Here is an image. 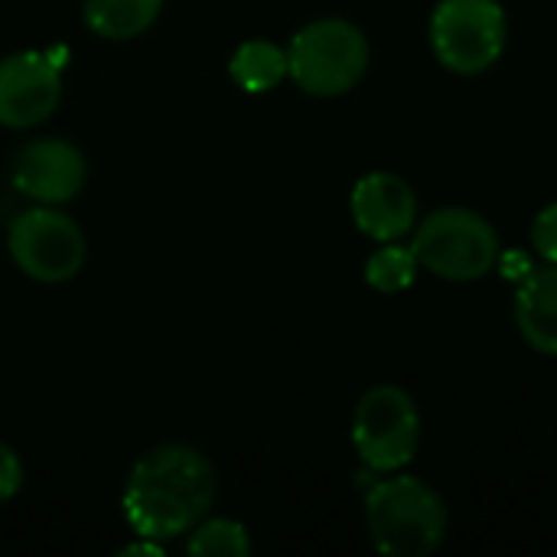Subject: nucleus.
<instances>
[{
	"label": "nucleus",
	"mask_w": 557,
	"mask_h": 557,
	"mask_svg": "<svg viewBox=\"0 0 557 557\" xmlns=\"http://www.w3.org/2000/svg\"><path fill=\"white\" fill-rule=\"evenodd\" d=\"M23 486V463L13 447L0 444V503H10Z\"/></svg>",
	"instance_id": "nucleus-17"
},
{
	"label": "nucleus",
	"mask_w": 557,
	"mask_h": 557,
	"mask_svg": "<svg viewBox=\"0 0 557 557\" xmlns=\"http://www.w3.org/2000/svg\"><path fill=\"white\" fill-rule=\"evenodd\" d=\"M85 153L59 137H39L16 150L10 163V183L36 206H62L85 189Z\"/></svg>",
	"instance_id": "nucleus-9"
},
{
	"label": "nucleus",
	"mask_w": 557,
	"mask_h": 557,
	"mask_svg": "<svg viewBox=\"0 0 557 557\" xmlns=\"http://www.w3.org/2000/svg\"><path fill=\"white\" fill-rule=\"evenodd\" d=\"M62 101V62L46 49H20L0 59V127L42 124Z\"/></svg>",
	"instance_id": "nucleus-8"
},
{
	"label": "nucleus",
	"mask_w": 557,
	"mask_h": 557,
	"mask_svg": "<svg viewBox=\"0 0 557 557\" xmlns=\"http://www.w3.org/2000/svg\"><path fill=\"white\" fill-rule=\"evenodd\" d=\"M431 46L444 69L480 75L506 49V10L499 0H441L431 16Z\"/></svg>",
	"instance_id": "nucleus-6"
},
{
	"label": "nucleus",
	"mask_w": 557,
	"mask_h": 557,
	"mask_svg": "<svg viewBox=\"0 0 557 557\" xmlns=\"http://www.w3.org/2000/svg\"><path fill=\"white\" fill-rule=\"evenodd\" d=\"M418 271L421 264L411 248L382 242V248H375L366 261V284L379 294H401L414 284Z\"/></svg>",
	"instance_id": "nucleus-14"
},
{
	"label": "nucleus",
	"mask_w": 557,
	"mask_h": 557,
	"mask_svg": "<svg viewBox=\"0 0 557 557\" xmlns=\"http://www.w3.org/2000/svg\"><path fill=\"white\" fill-rule=\"evenodd\" d=\"M215 503V467L186 444L147 450L127 473L121 509L137 539L170 542L193 532Z\"/></svg>",
	"instance_id": "nucleus-1"
},
{
	"label": "nucleus",
	"mask_w": 557,
	"mask_h": 557,
	"mask_svg": "<svg viewBox=\"0 0 557 557\" xmlns=\"http://www.w3.org/2000/svg\"><path fill=\"white\" fill-rule=\"evenodd\" d=\"M366 525L379 555L428 557L447 535V506L424 480L388 476L366 496Z\"/></svg>",
	"instance_id": "nucleus-2"
},
{
	"label": "nucleus",
	"mask_w": 557,
	"mask_h": 557,
	"mask_svg": "<svg viewBox=\"0 0 557 557\" xmlns=\"http://www.w3.org/2000/svg\"><path fill=\"white\" fill-rule=\"evenodd\" d=\"M532 245H535V251L548 264H557V202L545 206L535 215V222H532Z\"/></svg>",
	"instance_id": "nucleus-16"
},
{
	"label": "nucleus",
	"mask_w": 557,
	"mask_h": 557,
	"mask_svg": "<svg viewBox=\"0 0 557 557\" xmlns=\"http://www.w3.org/2000/svg\"><path fill=\"white\" fill-rule=\"evenodd\" d=\"M186 552L193 557H248L251 535L235 519H202L189 532Z\"/></svg>",
	"instance_id": "nucleus-15"
},
{
	"label": "nucleus",
	"mask_w": 557,
	"mask_h": 557,
	"mask_svg": "<svg viewBox=\"0 0 557 557\" xmlns=\"http://www.w3.org/2000/svg\"><path fill=\"white\" fill-rule=\"evenodd\" d=\"M163 10V0H85V26L111 42L137 39L147 33Z\"/></svg>",
	"instance_id": "nucleus-12"
},
{
	"label": "nucleus",
	"mask_w": 557,
	"mask_h": 557,
	"mask_svg": "<svg viewBox=\"0 0 557 557\" xmlns=\"http://www.w3.org/2000/svg\"><path fill=\"white\" fill-rule=\"evenodd\" d=\"M352 222L356 228L372 242H398L414 228L418 219V199L414 189L388 170L366 173L349 196Z\"/></svg>",
	"instance_id": "nucleus-10"
},
{
	"label": "nucleus",
	"mask_w": 557,
	"mask_h": 557,
	"mask_svg": "<svg viewBox=\"0 0 557 557\" xmlns=\"http://www.w3.org/2000/svg\"><path fill=\"white\" fill-rule=\"evenodd\" d=\"M369 69L366 33L339 16L313 20L290 36L287 75L294 85L317 98H339L352 91Z\"/></svg>",
	"instance_id": "nucleus-3"
},
{
	"label": "nucleus",
	"mask_w": 557,
	"mask_h": 557,
	"mask_svg": "<svg viewBox=\"0 0 557 557\" xmlns=\"http://www.w3.org/2000/svg\"><path fill=\"white\" fill-rule=\"evenodd\" d=\"M421 444V414L414 398L398 385L369 388L352 414V447L375 473L405 470Z\"/></svg>",
	"instance_id": "nucleus-5"
},
{
	"label": "nucleus",
	"mask_w": 557,
	"mask_h": 557,
	"mask_svg": "<svg viewBox=\"0 0 557 557\" xmlns=\"http://www.w3.org/2000/svg\"><path fill=\"white\" fill-rule=\"evenodd\" d=\"M418 264L444 281H480L499 261L496 228L473 209H437L431 212L411 242Z\"/></svg>",
	"instance_id": "nucleus-4"
},
{
	"label": "nucleus",
	"mask_w": 557,
	"mask_h": 557,
	"mask_svg": "<svg viewBox=\"0 0 557 557\" xmlns=\"http://www.w3.org/2000/svg\"><path fill=\"white\" fill-rule=\"evenodd\" d=\"M232 82L248 95H264L287 78V49L271 39H245L228 59Z\"/></svg>",
	"instance_id": "nucleus-13"
},
{
	"label": "nucleus",
	"mask_w": 557,
	"mask_h": 557,
	"mask_svg": "<svg viewBox=\"0 0 557 557\" xmlns=\"http://www.w3.org/2000/svg\"><path fill=\"white\" fill-rule=\"evenodd\" d=\"M13 264L39 284H65L85 264V235L55 206H33L7 228Z\"/></svg>",
	"instance_id": "nucleus-7"
},
{
	"label": "nucleus",
	"mask_w": 557,
	"mask_h": 557,
	"mask_svg": "<svg viewBox=\"0 0 557 557\" xmlns=\"http://www.w3.org/2000/svg\"><path fill=\"white\" fill-rule=\"evenodd\" d=\"M516 323L535 352L557 359V264L525 274L516 294Z\"/></svg>",
	"instance_id": "nucleus-11"
}]
</instances>
